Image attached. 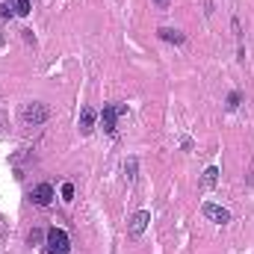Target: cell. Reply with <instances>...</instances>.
I'll list each match as a JSON object with an SVG mask.
<instances>
[{"label": "cell", "instance_id": "obj_5", "mask_svg": "<svg viewBox=\"0 0 254 254\" xmlns=\"http://www.w3.org/2000/svg\"><path fill=\"white\" fill-rule=\"evenodd\" d=\"M30 201L33 204H39V207H48L53 201V186L51 184H39V186H33L30 189Z\"/></svg>", "mask_w": 254, "mask_h": 254}, {"label": "cell", "instance_id": "obj_4", "mask_svg": "<svg viewBox=\"0 0 254 254\" xmlns=\"http://www.w3.org/2000/svg\"><path fill=\"white\" fill-rule=\"evenodd\" d=\"M201 213L207 216L210 222H216V225H228V222H231V213H228L225 207H219V204H213V201H207V204L201 207Z\"/></svg>", "mask_w": 254, "mask_h": 254}, {"label": "cell", "instance_id": "obj_1", "mask_svg": "<svg viewBox=\"0 0 254 254\" xmlns=\"http://www.w3.org/2000/svg\"><path fill=\"white\" fill-rule=\"evenodd\" d=\"M21 121H24L27 127H39V124H45V121H48V106H45L42 101H30V103H24V106H21Z\"/></svg>", "mask_w": 254, "mask_h": 254}, {"label": "cell", "instance_id": "obj_9", "mask_svg": "<svg viewBox=\"0 0 254 254\" xmlns=\"http://www.w3.org/2000/svg\"><path fill=\"white\" fill-rule=\"evenodd\" d=\"M216 177H219V169L210 166V169L204 171V184H207V186H213V184H216Z\"/></svg>", "mask_w": 254, "mask_h": 254}, {"label": "cell", "instance_id": "obj_13", "mask_svg": "<svg viewBox=\"0 0 254 254\" xmlns=\"http://www.w3.org/2000/svg\"><path fill=\"white\" fill-rule=\"evenodd\" d=\"M62 198H65V201L74 198V186H71V184H62Z\"/></svg>", "mask_w": 254, "mask_h": 254}, {"label": "cell", "instance_id": "obj_8", "mask_svg": "<svg viewBox=\"0 0 254 254\" xmlns=\"http://www.w3.org/2000/svg\"><path fill=\"white\" fill-rule=\"evenodd\" d=\"M160 39L174 42V45H184V42H186V35L180 33V30H171V27H160Z\"/></svg>", "mask_w": 254, "mask_h": 254}, {"label": "cell", "instance_id": "obj_2", "mask_svg": "<svg viewBox=\"0 0 254 254\" xmlns=\"http://www.w3.org/2000/svg\"><path fill=\"white\" fill-rule=\"evenodd\" d=\"M48 254H71L68 234L62 228H51L48 231Z\"/></svg>", "mask_w": 254, "mask_h": 254}, {"label": "cell", "instance_id": "obj_10", "mask_svg": "<svg viewBox=\"0 0 254 254\" xmlns=\"http://www.w3.org/2000/svg\"><path fill=\"white\" fill-rule=\"evenodd\" d=\"M136 166H139L136 160H127V163H124V171H127V180H136Z\"/></svg>", "mask_w": 254, "mask_h": 254}, {"label": "cell", "instance_id": "obj_15", "mask_svg": "<svg viewBox=\"0 0 254 254\" xmlns=\"http://www.w3.org/2000/svg\"><path fill=\"white\" fill-rule=\"evenodd\" d=\"M157 6H160V9H166V6H169V0H157Z\"/></svg>", "mask_w": 254, "mask_h": 254}, {"label": "cell", "instance_id": "obj_6", "mask_svg": "<svg viewBox=\"0 0 254 254\" xmlns=\"http://www.w3.org/2000/svg\"><path fill=\"white\" fill-rule=\"evenodd\" d=\"M148 222H151V213H148V210L133 213V216H130V237H139L145 228H148Z\"/></svg>", "mask_w": 254, "mask_h": 254}, {"label": "cell", "instance_id": "obj_14", "mask_svg": "<svg viewBox=\"0 0 254 254\" xmlns=\"http://www.w3.org/2000/svg\"><path fill=\"white\" fill-rule=\"evenodd\" d=\"M12 12H15L12 3H3V6H0V18H12Z\"/></svg>", "mask_w": 254, "mask_h": 254}, {"label": "cell", "instance_id": "obj_3", "mask_svg": "<svg viewBox=\"0 0 254 254\" xmlns=\"http://www.w3.org/2000/svg\"><path fill=\"white\" fill-rule=\"evenodd\" d=\"M124 113H127V106H124V103H106V106H103V113H101V124H103V130H106V133H116V119L124 116Z\"/></svg>", "mask_w": 254, "mask_h": 254}, {"label": "cell", "instance_id": "obj_12", "mask_svg": "<svg viewBox=\"0 0 254 254\" xmlns=\"http://www.w3.org/2000/svg\"><path fill=\"white\" fill-rule=\"evenodd\" d=\"M239 98H242L239 92H231V95H228V110H237V106H239Z\"/></svg>", "mask_w": 254, "mask_h": 254}, {"label": "cell", "instance_id": "obj_11", "mask_svg": "<svg viewBox=\"0 0 254 254\" xmlns=\"http://www.w3.org/2000/svg\"><path fill=\"white\" fill-rule=\"evenodd\" d=\"M15 12L18 15H30V0H15Z\"/></svg>", "mask_w": 254, "mask_h": 254}, {"label": "cell", "instance_id": "obj_7", "mask_svg": "<svg viewBox=\"0 0 254 254\" xmlns=\"http://www.w3.org/2000/svg\"><path fill=\"white\" fill-rule=\"evenodd\" d=\"M95 127V110L92 106H83V113H80V133H92Z\"/></svg>", "mask_w": 254, "mask_h": 254}]
</instances>
